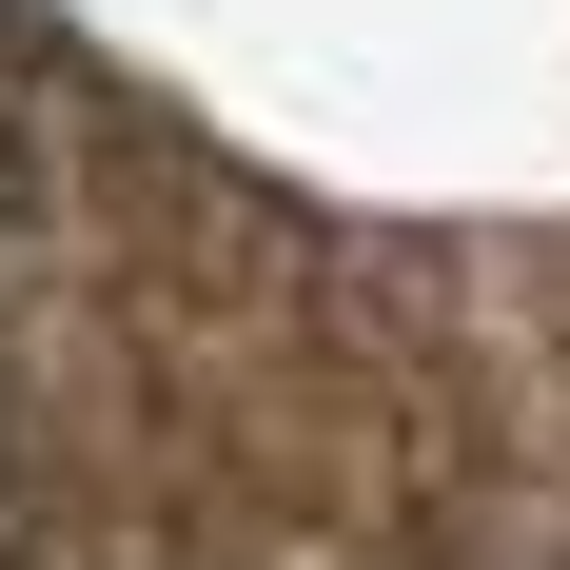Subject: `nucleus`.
Wrapping results in <instances>:
<instances>
[{
  "instance_id": "1",
  "label": "nucleus",
  "mask_w": 570,
  "mask_h": 570,
  "mask_svg": "<svg viewBox=\"0 0 570 570\" xmlns=\"http://www.w3.org/2000/svg\"><path fill=\"white\" fill-rule=\"evenodd\" d=\"M40 236H59V158H40V118L0 99V295L40 276Z\"/></svg>"
},
{
  "instance_id": "2",
  "label": "nucleus",
  "mask_w": 570,
  "mask_h": 570,
  "mask_svg": "<svg viewBox=\"0 0 570 570\" xmlns=\"http://www.w3.org/2000/svg\"><path fill=\"white\" fill-rule=\"evenodd\" d=\"M0 551H20V453H0Z\"/></svg>"
}]
</instances>
